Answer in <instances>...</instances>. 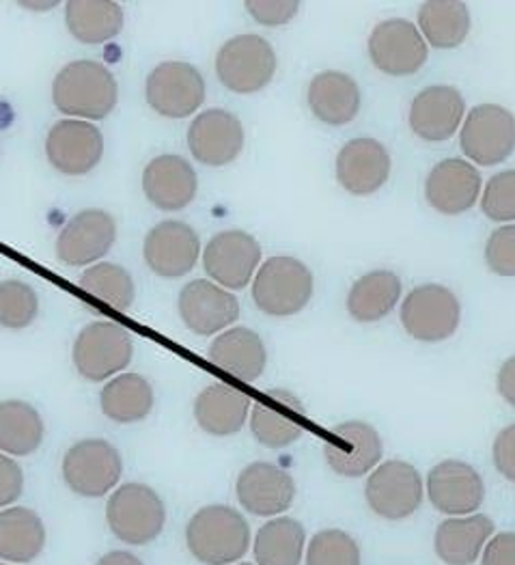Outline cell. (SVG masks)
<instances>
[{
  "label": "cell",
  "mask_w": 515,
  "mask_h": 565,
  "mask_svg": "<svg viewBox=\"0 0 515 565\" xmlns=\"http://www.w3.org/2000/svg\"><path fill=\"white\" fill-rule=\"evenodd\" d=\"M119 99L112 72L97 61H74L65 65L52 85V102L58 113L97 121L108 117Z\"/></svg>",
  "instance_id": "cell-1"
},
{
  "label": "cell",
  "mask_w": 515,
  "mask_h": 565,
  "mask_svg": "<svg viewBox=\"0 0 515 565\" xmlns=\"http://www.w3.org/2000/svg\"><path fill=\"white\" fill-rule=\"evenodd\" d=\"M190 555L203 565H234L250 548V526L229 505L201 508L186 524Z\"/></svg>",
  "instance_id": "cell-2"
},
{
  "label": "cell",
  "mask_w": 515,
  "mask_h": 565,
  "mask_svg": "<svg viewBox=\"0 0 515 565\" xmlns=\"http://www.w3.org/2000/svg\"><path fill=\"white\" fill-rule=\"evenodd\" d=\"M106 522L112 535L124 544L144 546L164 531L167 508L151 486L124 483L108 497Z\"/></svg>",
  "instance_id": "cell-3"
},
{
  "label": "cell",
  "mask_w": 515,
  "mask_h": 565,
  "mask_svg": "<svg viewBox=\"0 0 515 565\" xmlns=\"http://www.w3.org/2000/svg\"><path fill=\"white\" fill-rule=\"evenodd\" d=\"M315 279L311 268L291 257H270L253 281V300L266 316L289 318L300 313L313 298Z\"/></svg>",
  "instance_id": "cell-4"
},
{
  "label": "cell",
  "mask_w": 515,
  "mask_h": 565,
  "mask_svg": "<svg viewBox=\"0 0 515 565\" xmlns=\"http://www.w3.org/2000/svg\"><path fill=\"white\" fill-rule=\"evenodd\" d=\"M279 67L272 44L261 35H237L216 54L218 81L234 94H257L266 89Z\"/></svg>",
  "instance_id": "cell-5"
},
{
  "label": "cell",
  "mask_w": 515,
  "mask_h": 565,
  "mask_svg": "<svg viewBox=\"0 0 515 565\" xmlns=\"http://www.w3.org/2000/svg\"><path fill=\"white\" fill-rule=\"evenodd\" d=\"M63 479L67 488L85 499L110 494L124 475V458L115 445L101 438H87L72 445L63 456Z\"/></svg>",
  "instance_id": "cell-6"
},
{
  "label": "cell",
  "mask_w": 515,
  "mask_h": 565,
  "mask_svg": "<svg viewBox=\"0 0 515 565\" xmlns=\"http://www.w3.org/2000/svg\"><path fill=\"white\" fill-rule=\"evenodd\" d=\"M135 356L132 332L115 322H95L78 332L72 350L76 372L89 382L121 374Z\"/></svg>",
  "instance_id": "cell-7"
},
{
  "label": "cell",
  "mask_w": 515,
  "mask_h": 565,
  "mask_svg": "<svg viewBox=\"0 0 515 565\" xmlns=\"http://www.w3.org/2000/svg\"><path fill=\"white\" fill-rule=\"evenodd\" d=\"M462 322V305L458 296L438 282L412 289L401 305V324L406 332L422 343H440L453 337Z\"/></svg>",
  "instance_id": "cell-8"
},
{
  "label": "cell",
  "mask_w": 515,
  "mask_h": 565,
  "mask_svg": "<svg viewBox=\"0 0 515 565\" xmlns=\"http://www.w3.org/2000/svg\"><path fill=\"white\" fill-rule=\"evenodd\" d=\"M207 95L203 74L184 61H167L151 70L144 85L147 104L162 117L184 119L194 115Z\"/></svg>",
  "instance_id": "cell-9"
},
{
  "label": "cell",
  "mask_w": 515,
  "mask_h": 565,
  "mask_svg": "<svg viewBox=\"0 0 515 565\" xmlns=\"http://www.w3.org/2000/svg\"><path fill=\"white\" fill-rule=\"evenodd\" d=\"M462 151L481 167H496L515 151V115L498 104H479L466 115Z\"/></svg>",
  "instance_id": "cell-10"
},
{
  "label": "cell",
  "mask_w": 515,
  "mask_h": 565,
  "mask_svg": "<svg viewBox=\"0 0 515 565\" xmlns=\"http://www.w3.org/2000/svg\"><path fill=\"white\" fill-rule=\"evenodd\" d=\"M365 497L379 519H410L425 497L421 472L404 460L384 462L369 475Z\"/></svg>",
  "instance_id": "cell-11"
},
{
  "label": "cell",
  "mask_w": 515,
  "mask_h": 565,
  "mask_svg": "<svg viewBox=\"0 0 515 565\" xmlns=\"http://www.w3.org/2000/svg\"><path fill=\"white\" fill-rule=\"evenodd\" d=\"M369 56L379 72L388 76H412L427 63L429 47L419 26L404 18H390L369 35Z\"/></svg>",
  "instance_id": "cell-12"
},
{
  "label": "cell",
  "mask_w": 515,
  "mask_h": 565,
  "mask_svg": "<svg viewBox=\"0 0 515 565\" xmlns=\"http://www.w3.org/2000/svg\"><path fill=\"white\" fill-rule=\"evenodd\" d=\"M46 156L52 169L63 175H87L104 156V137L89 121L61 119L47 132Z\"/></svg>",
  "instance_id": "cell-13"
},
{
  "label": "cell",
  "mask_w": 515,
  "mask_h": 565,
  "mask_svg": "<svg viewBox=\"0 0 515 565\" xmlns=\"http://www.w3.org/2000/svg\"><path fill=\"white\" fill-rule=\"evenodd\" d=\"M259 262V242L239 230L216 234L207 242L203 253V268L207 277L227 289H244L253 281Z\"/></svg>",
  "instance_id": "cell-14"
},
{
  "label": "cell",
  "mask_w": 515,
  "mask_h": 565,
  "mask_svg": "<svg viewBox=\"0 0 515 565\" xmlns=\"http://www.w3.org/2000/svg\"><path fill=\"white\" fill-rule=\"evenodd\" d=\"M235 494L248 514L257 519H272L285 514L296 501V481L289 472L270 465L253 462L239 472Z\"/></svg>",
  "instance_id": "cell-15"
},
{
  "label": "cell",
  "mask_w": 515,
  "mask_h": 565,
  "mask_svg": "<svg viewBox=\"0 0 515 565\" xmlns=\"http://www.w3.org/2000/svg\"><path fill=\"white\" fill-rule=\"evenodd\" d=\"M427 499L449 519L470 516L485 501V483L474 467L460 460H447L427 475Z\"/></svg>",
  "instance_id": "cell-16"
},
{
  "label": "cell",
  "mask_w": 515,
  "mask_h": 565,
  "mask_svg": "<svg viewBox=\"0 0 515 565\" xmlns=\"http://www.w3.org/2000/svg\"><path fill=\"white\" fill-rule=\"evenodd\" d=\"M250 431L268 449H285L304 434V404L287 388H270L250 408Z\"/></svg>",
  "instance_id": "cell-17"
},
{
  "label": "cell",
  "mask_w": 515,
  "mask_h": 565,
  "mask_svg": "<svg viewBox=\"0 0 515 565\" xmlns=\"http://www.w3.org/2000/svg\"><path fill=\"white\" fill-rule=\"evenodd\" d=\"M117 239V221L104 210L78 212L56 237V257L74 268L99 262Z\"/></svg>",
  "instance_id": "cell-18"
},
{
  "label": "cell",
  "mask_w": 515,
  "mask_h": 565,
  "mask_svg": "<svg viewBox=\"0 0 515 565\" xmlns=\"http://www.w3.org/2000/svg\"><path fill=\"white\" fill-rule=\"evenodd\" d=\"M244 126L234 113L210 108L194 117L187 130V147L194 160L207 167H225L244 151Z\"/></svg>",
  "instance_id": "cell-19"
},
{
  "label": "cell",
  "mask_w": 515,
  "mask_h": 565,
  "mask_svg": "<svg viewBox=\"0 0 515 565\" xmlns=\"http://www.w3.org/2000/svg\"><path fill=\"white\" fill-rule=\"evenodd\" d=\"M142 255L151 273L158 277L180 279L196 266L201 239L187 223L162 221L144 237Z\"/></svg>",
  "instance_id": "cell-20"
},
{
  "label": "cell",
  "mask_w": 515,
  "mask_h": 565,
  "mask_svg": "<svg viewBox=\"0 0 515 565\" xmlns=\"http://www.w3.org/2000/svg\"><path fill=\"white\" fill-rule=\"evenodd\" d=\"M178 307L187 329L201 337L225 332L239 318V300L225 287L207 279L184 285Z\"/></svg>",
  "instance_id": "cell-21"
},
{
  "label": "cell",
  "mask_w": 515,
  "mask_h": 565,
  "mask_svg": "<svg viewBox=\"0 0 515 565\" xmlns=\"http://www.w3.org/2000/svg\"><path fill=\"white\" fill-rule=\"evenodd\" d=\"M382 456V438L374 425L365 422L334 425L329 443L324 447V458L330 469L347 479H356L374 471Z\"/></svg>",
  "instance_id": "cell-22"
},
{
  "label": "cell",
  "mask_w": 515,
  "mask_h": 565,
  "mask_svg": "<svg viewBox=\"0 0 515 565\" xmlns=\"http://www.w3.org/2000/svg\"><path fill=\"white\" fill-rule=\"evenodd\" d=\"M483 189L481 173L464 158H447L438 162L425 182L427 203L447 216H460L474 207Z\"/></svg>",
  "instance_id": "cell-23"
},
{
  "label": "cell",
  "mask_w": 515,
  "mask_h": 565,
  "mask_svg": "<svg viewBox=\"0 0 515 565\" xmlns=\"http://www.w3.org/2000/svg\"><path fill=\"white\" fill-rule=\"evenodd\" d=\"M466 117V99L451 85L422 89L410 104V130L429 142L449 141Z\"/></svg>",
  "instance_id": "cell-24"
},
{
  "label": "cell",
  "mask_w": 515,
  "mask_h": 565,
  "mask_svg": "<svg viewBox=\"0 0 515 565\" xmlns=\"http://www.w3.org/2000/svg\"><path fill=\"white\" fill-rule=\"evenodd\" d=\"M393 160L377 139H352L336 156V180L341 189L356 196H367L382 189L390 178Z\"/></svg>",
  "instance_id": "cell-25"
},
{
  "label": "cell",
  "mask_w": 515,
  "mask_h": 565,
  "mask_svg": "<svg viewBox=\"0 0 515 565\" xmlns=\"http://www.w3.org/2000/svg\"><path fill=\"white\" fill-rule=\"evenodd\" d=\"M142 190L149 203L158 210L180 212L194 201L199 178L186 158L162 153L144 167Z\"/></svg>",
  "instance_id": "cell-26"
},
{
  "label": "cell",
  "mask_w": 515,
  "mask_h": 565,
  "mask_svg": "<svg viewBox=\"0 0 515 565\" xmlns=\"http://www.w3.org/2000/svg\"><path fill=\"white\" fill-rule=\"evenodd\" d=\"M253 397L227 382L205 386L194 399V419L212 436L237 434L250 417Z\"/></svg>",
  "instance_id": "cell-27"
},
{
  "label": "cell",
  "mask_w": 515,
  "mask_h": 565,
  "mask_svg": "<svg viewBox=\"0 0 515 565\" xmlns=\"http://www.w3.org/2000/svg\"><path fill=\"white\" fill-rule=\"evenodd\" d=\"M496 531L494 520L485 514H470L442 520L433 535V551L447 565H472Z\"/></svg>",
  "instance_id": "cell-28"
},
{
  "label": "cell",
  "mask_w": 515,
  "mask_h": 565,
  "mask_svg": "<svg viewBox=\"0 0 515 565\" xmlns=\"http://www.w3.org/2000/svg\"><path fill=\"white\" fill-rule=\"evenodd\" d=\"M210 361L235 380L253 384L266 372L268 350L255 330L235 327L212 341Z\"/></svg>",
  "instance_id": "cell-29"
},
{
  "label": "cell",
  "mask_w": 515,
  "mask_h": 565,
  "mask_svg": "<svg viewBox=\"0 0 515 565\" xmlns=\"http://www.w3.org/2000/svg\"><path fill=\"white\" fill-rule=\"evenodd\" d=\"M307 99L311 113L329 126L352 124L363 106L358 83L350 74L336 70L320 72L318 76H313Z\"/></svg>",
  "instance_id": "cell-30"
},
{
  "label": "cell",
  "mask_w": 515,
  "mask_h": 565,
  "mask_svg": "<svg viewBox=\"0 0 515 565\" xmlns=\"http://www.w3.org/2000/svg\"><path fill=\"white\" fill-rule=\"evenodd\" d=\"M46 524L29 508L0 510V562L26 565L46 548Z\"/></svg>",
  "instance_id": "cell-31"
},
{
  "label": "cell",
  "mask_w": 515,
  "mask_h": 565,
  "mask_svg": "<svg viewBox=\"0 0 515 565\" xmlns=\"http://www.w3.org/2000/svg\"><path fill=\"white\" fill-rule=\"evenodd\" d=\"M155 393L151 382L139 374H121L104 384L99 393V408L104 417L115 424H139L151 415Z\"/></svg>",
  "instance_id": "cell-32"
},
{
  "label": "cell",
  "mask_w": 515,
  "mask_h": 565,
  "mask_svg": "<svg viewBox=\"0 0 515 565\" xmlns=\"http://www.w3.org/2000/svg\"><path fill=\"white\" fill-rule=\"evenodd\" d=\"M65 26L83 44H106L124 31V9L115 0H69Z\"/></svg>",
  "instance_id": "cell-33"
},
{
  "label": "cell",
  "mask_w": 515,
  "mask_h": 565,
  "mask_svg": "<svg viewBox=\"0 0 515 565\" xmlns=\"http://www.w3.org/2000/svg\"><path fill=\"white\" fill-rule=\"evenodd\" d=\"M401 298V279L390 270H374L352 285L347 313L361 324H374L390 316Z\"/></svg>",
  "instance_id": "cell-34"
},
{
  "label": "cell",
  "mask_w": 515,
  "mask_h": 565,
  "mask_svg": "<svg viewBox=\"0 0 515 565\" xmlns=\"http://www.w3.org/2000/svg\"><path fill=\"white\" fill-rule=\"evenodd\" d=\"M46 425L40 411L22 399L0 402V454L31 456L44 443Z\"/></svg>",
  "instance_id": "cell-35"
},
{
  "label": "cell",
  "mask_w": 515,
  "mask_h": 565,
  "mask_svg": "<svg viewBox=\"0 0 515 565\" xmlns=\"http://www.w3.org/2000/svg\"><path fill=\"white\" fill-rule=\"evenodd\" d=\"M422 40L438 50L460 47L470 33V9L460 0H427L419 9Z\"/></svg>",
  "instance_id": "cell-36"
},
{
  "label": "cell",
  "mask_w": 515,
  "mask_h": 565,
  "mask_svg": "<svg viewBox=\"0 0 515 565\" xmlns=\"http://www.w3.org/2000/svg\"><path fill=\"white\" fill-rule=\"evenodd\" d=\"M257 565H300L307 553V531L291 516L268 520L255 535Z\"/></svg>",
  "instance_id": "cell-37"
},
{
  "label": "cell",
  "mask_w": 515,
  "mask_h": 565,
  "mask_svg": "<svg viewBox=\"0 0 515 565\" xmlns=\"http://www.w3.org/2000/svg\"><path fill=\"white\" fill-rule=\"evenodd\" d=\"M81 289L87 291L89 296L97 298L99 302L108 305L115 311L126 313L137 298V285L132 275L117 264L101 262L92 266L83 277H81Z\"/></svg>",
  "instance_id": "cell-38"
},
{
  "label": "cell",
  "mask_w": 515,
  "mask_h": 565,
  "mask_svg": "<svg viewBox=\"0 0 515 565\" xmlns=\"http://www.w3.org/2000/svg\"><path fill=\"white\" fill-rule=\"evenodd\" d=\"M304 559L307 565H363V553L350 533L326 529L311 537Z\"/></svg>",
  "instance_id": "cell-39"
},
{
  "label": "cell",
  "mask_w": 515,
  "mask_h": 565,
  "mask_svg": "<svg viewBox=\"0 0 515 565\" xmlns=\"http://www.w3.org/2000/svg\"><path fill=\"white\" fill-rule=\"evenodd\" d=\"M40 313V298L35 289L24 281L0 282V327L2 329H29Z\"/></svg>",
  "instance_id": "cell-40"
},
{
  "label": "cell",
  "mask_w": 515,
  "mask_h": 565,
  "mask_svg": "<svg viewBox=\"0 0 515 565\" xmlns=\"http://www.w3.org/2000/svg\"><path fill=\"white\" fill-rule=\"evenodd\" d=\"M481 210L494 223L515 221V169L496 173L485 184Z\"/></svg>",
  "instance_id": "cell-41"
},
{
  "label": "cell",
  "mask_w": 515,
  "mask_h": 565,
  "mask_svg": "<svg viewBox=\"0 0 515 565\" xmlns=\"http://www.w3.org/2000/svg\"><path fill=\"white\" fill-rule=\"evenodd\" d=\"M485 264L498 277H515V225H503L487 237Z\"/></svg>",
  "instance_id": "cell-42"
},
{
  "label": "cell",
  "mask_w": 515,
  "mask_h": 565,
  "mask_svg": "<svg viewBox=\"0 0 515 565\" xmlns=\"http://www.w3.org/2000/svg\"><path fill=\"white\" fill-rule=\"evenodd\" d=\"M246 11L261 26H282L298 15L300 2L298 0H248Z\"/></svg>",
  "instance_id": "cell-43"
},
{
  "label": "cell",
  "mask_w": 515,
  "mask_h": 565,
  "mask_svg": "<svg viewBox=\"0 0 515 565\" xmlns=\"http://www.w3.org/2000/svg\"><path fill=\"white\" fill-rule=\"evenodd\" d=\"M22 490H24L22 467L13 458L0 454V510L11 508L20 499Z\"/></svg>",
  "instance_id": "cell-44"
},
{
  "label": "cell",
  "mask_w": 515,
  "mask_h": 565,
  "mask_svg": "<svg viewBox=\"0 0 515 565\" xmlns=\"http://www.w3.org/2000/svg\"><path fill=\"white\" fill-rule=\"evenodd\" d=\"M494 467L505 479L515 483V424L498 431L492 449Z\"/></svg>",
  "instance_id": "cell-45"
},
{
  "label": "cell",
  "mask_w": 515,
  "mask_h": 565,
  "mask_svg": "<svg viewBox=\"0 0 515 565\" xmlns=\"http://www.w3.org/2000/svg\"><path fill=\"white\" fill-rule=\"evenodd\" d=\"M481 555V565H515V533L492 535Z\"/></svg>",
  "instance_id": "cell-46"
},
{
  "label": "cell",
  "mask_w": 515,
  "mask_h": 565,
  "mask_svg": "<svg viewBox=\"0 0 515 565\" xmlns=\"http://www.w3.org/2000/svg\"><path fill=\"white\" fill-rule=\"evenodd\" d=\"M496 388L501 393V397L515 408V356L507 359L496 376Z\"/></svg>",
  "instance_id": "cell-47"
},
{
  "label": "cell",
  "mask_w": 515,
  "mask_h": 565,
  "mask_svg": "<svg viewBox=\"0 0 515 565\" xmlns=\"http://www.w3.org/2000/svg\"><path fill=\"white\" fill-rule=\"evenodd\" d=\"M95 565H144L141 559L130 551H110L97 559Z\"/></svg>",
  "instance_id": "cell-48"
},
{
  "label": "cell",
  "mask_w": 515,
  "mask_h": 565,
  "mask_svg": "<svg viewBox=\"0 0 515 565\" xmlns=\"http://www.w3.org/2000/svg\"><path fill=\"white\" fill-rule=\"evenodd\" d=\"M22 7L31 9V11H47V9H54L58 2L56 0H50V2H20Z\"/></svg>",
  "instance_id": "cell-49"
},
{
  "label": "cell",
  "mask_w": 515,
  "mask_h": 565,
  "mask_svg": "<svg viewBox=\"0 0 515 565\" xmlns=\"http://www.w3.org/2000/svg\"><path fill=\"white\" fill-rule=\"evenodd\" d=\"M234 565H253V564H234Z\"/></svg>",
  "instance_id": "cell-50"
},
{
  "label": "cell",
  "mask_w": 515,
  "mask_h": 565,
  "mask_svg": "<svg viewBox=\"0 0 515 565\" xmlns=\"http://www.w3.org/2000/svg\"><path fill=\"white\" fill-rule=\"evenodd\" d=\"M0 565H9V564H0ZM11 565H13V564H11Z\"/></svg>",
  "instance_id": "cell-51"
}]
</instances>
